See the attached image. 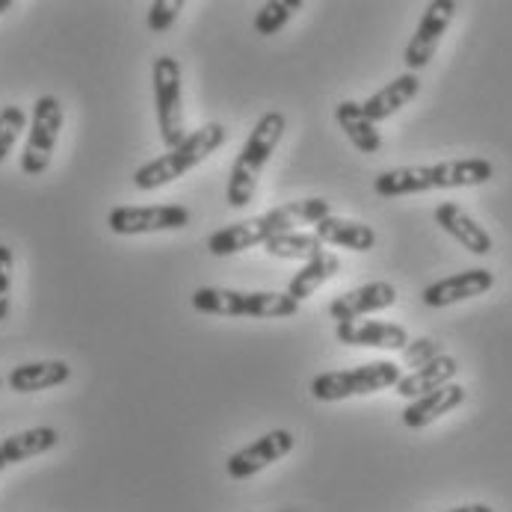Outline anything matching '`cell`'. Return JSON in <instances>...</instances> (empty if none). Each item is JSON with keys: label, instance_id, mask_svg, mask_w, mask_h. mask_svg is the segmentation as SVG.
<instances>
[{"label": "cell", "instance_id": "cell-1", "mask_svg": "<svg viewBox=\"0 0 512 512\" xmlns=\"http://www.w3.org/2000/svg\"><path fill=\"white\" fill-rule=\"evenodd\" d=\"M326 217H332V202L314 196V199H296L288 205H279L261 217H249V220L225 225L220 231H214L208 237V252L217 258H228L237 252H246L252 246H267L273 237L288 234L296 225H317Z\"/></svg>", "mask_w": 512, "mask_h": 512}, {"label": "cell", "instance_id": "cell-2", "mask_svg": "<svg viewBox=\"0 0 512 512\" xmlns=\"http://www.w3.org/2000/svg\"><path fill=\"white\" fill-rule=\"evenodd\" d=\"M495 178V166L483 157L444 160L433 166H397L385 169L373 181V193L385 199L418 196L430 190H456V187H480Z\"/></svg>", "mask_w": 512, "mask_h": 512}, {"label": "cell", "instance_id": "cell-3", "mask_svg": "<svg viewBox=\"0 0 512 512\" xmlns=\"http://www.w3.org/2000/svg\"><path fill=\"white\" fill-rule=\"evenodd\" d=\"M288 131V119L285 113L273 110V113H264L258 119V125L252 128L246 146L240 148L234 166H231V175H228V190H225V202L231 208H246L252 199H255V190H258V181H261V172L264 166L270 163L276 146L282 143Z\"/></svg>", "mask_w": 512, "mask_h": 512}, {"label": "cell", "instance_id": "cell-4", "mask_svg": "<svg viewBox=\"0 0 512 512\" xmlns=\"http://www.w3.org/2000/svg\"><path fill=\"white\" fill-rule=\"evenodd\" d=\"M225 140H228V134H225L220 122L202 125L178 148H172V151L160 154L157 160H148L146 166H140L134 172V187L143 190V193H151V190H160V187L178 181L181 175H187L190 169L205 163L214 151H220L225 146Z\"/></svg>", "mask_w": 512, "mask_h": 512}, {"label": "cell", "instance_id": "cell-5", "mask_svg": "<svg viewBox=\"0 0 512 512\" xmlns=\"http://www.w3.org/2000/svg\"><path fill=\"white\" fill-rule=\"evenodd\" d=\"M193 308L211 317H293L299 302L288 291H231V288H199L193 293Z\"/></svg>", "mask_w": 512, "mask_h": 512}, {"label": "cell", "instance_id": "cell-6", "mask_svg": "<svg viewBox=\"0 0 512 512\" xmlns=\"http://www.w3.org/2000/svg\"><path fill=\"white\" fill-rule=\"evenodd\" d=\"M403 379V367L397 362H367L350 370H326L311 379V394L320 403H338L350 397H367L385 388H394Z\"/></svg>", "mask_w": 512, "mask_h": 512}, {"label": "cell", "instance_id": "cell-7", "mask_svg": "<svg viewBox=\"0 0 512 512\" xmlns=\"http://www.w3.org/2000/svg\"><path fill=\"white\" fill-rule=\"evenodd\" d=\"M154 83V110H157V131L166 151L178 148L190 134L184 131V86H181V66L175 57L163 54L151 66Z\"/></svg>", "mask_w": 512, "mask_h": 512}, {"label": "cell", "instance_id": "cell-8", "mask_svg": "<svg viewBox=\"0 0 512 512\" xmlns=\"http://www.w3.org/2000/svg\"><path fill=\"white\" fill-rule=\"evenodd\" d=\"M63 104L57 95H39L33 104V119H30V131H27V146L21 154V172L36 178L45 175L54 157V148L63 131Z\"/></svg>", "mask_w": 512, "mask_h": 512}, {"label": "cell", "instance_id": "cell-9", "mask_svg": "<svg viewBox=\"0 0 512 512\" xmlns=\"http://www.w3.org/2000/svg\"><path fill=\"white\" fill-rule=\"evenodd\" d=\"M193 220L190 208L184 205H146V208H113L107 214V225L119 237H134V234H157V231H181Z\"/></svg>", "mask_w": 512, "mask_h": 512}, {"label": "cell", "instance_id": "cell-10", "mask_svg": "<svg viewBox=\"0 0 512 512\" xmlns=\"http://www.w3.org/2000/svg\"><path fill=\"white\" fill-rule=\"evenodd\" d=\"M456 9H459V6H456L453 0H433V3H427L421 21H418V27H415V36L409 39V45H406V51H403V63H406L409 72L415 74L430 66V60L436 57V51H439L447 27H450L453 18H456Z\"/></svg>", "mask_w": 512, "mask_h": 512}, {"label": "cell", "instance_id": "cell-11", "mask_svg": "<svg viewBox=\"0 0 512 512\" xmlns=\"http://www.w3.org/2000/svg\"><path fill=\"white\" fill-rule=\"evenodd\" d=\"M293 441L296 439H293L291 430H273V433L261 436L258 441H252L249 447L231 453L228 462H225V471H228L231 480H249L258 471L270 468L273 462L285 459L293 450Z\"/></svg>", "mask_w": 512, "mask_h": 512}, {"label": "cell", "instance_id": "cell-12", "mask_svg": "<svg viewBox=\"0 0 512 512\" xmlns=\"http://www.w3.org/2000/svg\"><path fill=\"white\" fill-rule=\"evenodd\" d=\"M335 335L347 347L388 350V353H403L409 347V332L400 323H385V320H350V323H338Z\"/></svg>", "mask_w": 512, "mask_h": 512}, {"label": "cell", "instance_id": "cell-13", "mask_svg": "<svg viewBox=\"0 0 512 512\" xmlns=\"http://www.w3.org/2000/svg\"><path fill=\"white\" fill-rule=\"evenodd\" d=\"M492 288H495V273L483 270V267H474V270H462V273H453L447 279H439V282L427 285L424 293H421V299L430 308H447V305L483 296Z\"/></svg>", "mask_w": 512, "mask_h": 512}, {"label": "cell", "instance_id": "cell-14", "mask_svg": "<svg viewBox=\"0 0 512 512\" xmlns=\"http://www.w3.org/2000/svg\"><path fill=\"white\" fill-rule=\"evenodd\" d=\"M394 302H397V288L391 282H367L356 291L335 296L329 305V317L338 323H350V320H362L367 314L385 311Z\"/></svg>", "mask_w": 512, "mask_h": 512}, {"label": "cell", "instance_id": "cell-15", "mask_svg": "<svg viewBox=\"0 0 512 512\" xmlns=\"http://www.w3.org/2000/svg\"><path fill=\"white\" fill-rule=\"evenodd\" d=\"M436 222L441 225V231H447L462 249H468L471 255H489L495 249L492 234L474 220L465 208H459L456 202H441L436 208Z\"/></svg>", "mask_w": 512, "mask_h": 512}, {"label": "cell", "instance_id": "cell-16", "mask_svg": "<svg viewBox=\"0 0 512 512\" xmlns=\"http://www.w3.org/2000/svg\"><path fill=\"white\" fill-rule=\"evenodd\" d=\"M465 397H468V391H465L459 382H447V385H441L436 391H430V394L412 400V403L403 409V424H406L409 430H424V427H430L433 421L444 418L447 412L459 409V406L465 403Z\"/></svg>", "mask_w": 512, "mask_h": 512}, {"label": "cell", "instance_id": "cell-17", "mask_svg": "<svg viewBox=\"0 0 512 512\" xmlns=\"http://www.w3.org/2000/svg\"><path fill=\"white\" fill-rule=\"evenodd\" d=\"M418 92H421V77L406 72L400 74V77H394L391 83H385V86H382L379 92H373L367 101H362V110H365V116L373 125H379V122L391 119L394 113H400L409 101H415Z\"/></svg>", "mask_w": 512, "mask_h": 512}, {"label": "cell", "instance_id": "cell-18", "mask_svg": "<svg viewBox=\"0 0 512 512\" xmlns=\"http://www.w3.org/2000/svg\"><path fill=\"white\" fill-rule=\"evenodd\" d=\"M72 379V367L63 359H45V362H27L9 370L6 385L18 394H36L45 388L66 385Z\"/></svg>", "mask_w": 512, "mask_h": 512}, {"label": "cell", "instance_id": "cell-19", "mask_svg": "<svg viewBox=\"0 0 512 512\" xmlns=\"http://www.w3.org/2000/svg\"><path fill=\"white\" fill-rule=\"evenodd\" d=\"M60 444V433L54 427H30L15 436H6L0 441V474L18 462H27L33 456H42Z\"/></svg>", "mask_w": 512, "mask_h": 512}, {"label": "cell", "instance_id": "cell-20", "mask_svg": "<svg viewBox=\"0 0 512 512\" xmlns=\"http://www.w3.org/2000/svg\"><path fill=\"white\" fill-rule=\"evenodd\" d=\"M314 234L320 237V243L326 246H341L350 252H370L376 246V231L359 220H344V217H326L323 222L314 225Z\"/></svg>", "mask_w": 512, "mask_h": 512}, {"label": "cell", "instance_id": "cell-21", "mask_svg": "<svg viewBox=\"0 0 512 512\" xmlns=\"http://www.w3.org/2000/svg\"><path fill=\"white\" fill-rule=\"evenodd\" d=\"M456 373H459V362H456L453 356H444V353H441L439 359H433L430 365L406 373V376L394 385V391H397L400 397H406V400H418V397L436 391L441 385L453 382Z\"/></svg>", "mask_w": 512, "mask_h": 512}, {"label": "cell", "instance_id": "cell-22", "mask_svg": "<svg viewBox=\"0 0 512 512\" xmlns=\"http://www.w3.org/2000/svg\"><path fill=\"white\" fill-rule=\"evenodd\" d=\"M335 119L341 125V131L347 134V140L359 148L362 154H376L382 148V134L379 125H373L365 116L359 101H341L335 107Z\"/></svg>", "mask_w": 512, "mask_h": 512}, {"label": "cell", "instance_id": "cell-23", "mask_svg": "<svg viewBox=\"0 0 512 512\" xmlns=\"http://www.w3.org/2000/svg\"><path fill=\"white\" fill-rule=\"evenodd\" d=\"M338 270H341V258L335 252H320L317 258L305 261L302 270L293 276L288 285V296H293L302 305L311 293H317L326 282H332L338 276Z\"/></svg>", "mask_w": 512, "mask_h": 512}, {"label": "cell", "instance_id": "cell-24", "mask_svg": "<svg viewBox=\"0 0 512 512\" xmlns=\"http://www.w3.org/2000/svg\"><path fill=\"white\" fill-rule=\"evenodd\" d=\"M323 249L320 237L317 234H305V231H288V234H279L267 243V255L273 258H282V261H311L317 258Z\"/></svg>", "mask_w": 512, "mask_h": 512}, {"label": "cell", "instance_id": "cell-25", "mask_svg": "<svg viewBox=\"0 0 512 512\" xmlns=\"http://www.w3.org/2000/svg\"><path fill=\"white\" fill-rule=\"evenodd\" d=\"M296 9H302V0H270V3H264V6L258 9V15H255V30H258V36H273V33H279V30L291 21V15Z\"/></svg>", "mask_w": 512, "mask_h": 512}, {"label": "cell", "instance_id": "cell-26", "mask_svg": "<svg viewBox=\"0 0 512 512\" xmlns=\"http://www.w3.org/2000/svg\"><path fill=\"white\" fill-rule=\"evenodd\" d=\"M24 131H27V113L18 104H6L0 110V163L9 157V151L15 148Z\"/></svg>", "mask_w": 512, "mask_h": 512}, {"label": "cell", "instance_id": "cell-27", "mask_svg": "<svg viewBox=\"0 0 512 512\" xmlns=\"http://www.w3.org/2000/svg\"><path fill=\"white\" fill-rule=\"evenodd\" d=\"M184 9V0H154L148 6V30L151 33H166Z\"/></svg>", "mask_w": 512, "mask_h": 512}, {"label": "cell", "instance_id": "cell-28", "mask_svg": "<svg viewBox=\"0 0 512 512\" xmlns=\"http://www.w3.org/2000/svg\"><path fill=\"white\" fill-rule=\"evenodd\" d=\"M12 270H15V255L6 243H0V323L9 317L12 308Z\"/></svg>", "mask_w": 512, "mask_h": 512}, {"label": "cell", "instance_id": "cell-29", "mask_svg": "<svg viewBox=\"0 0 512 512\" xmlns=\"http://www.w3.org/2000/svg\"><path fill=\"white\" fill-rule=\"evenodd\" d=\"M439 344L436 341H430V338H418V341H409V347L403 350V362L406 367H424L430 365L433 359H439Z\"/></svg>", "mask_w": 512, "mask_h": 512}, {"label": "cell", "instance_id": "cell-30", "mask_svg": "<svg viewBox=\"0 0 512 512\" xmlns=\"http://www.w3.org/2000/svg\"><path fill=\"white\" fill-rule=\"evenodd\" d=\"M444 512H495L489 504H468V507H456V510H444Z\"/></svg>", "mask_w": 512, "mask_h": 512}, {"label": "cell", "instance_id": "cell-31", "mask_svg": "<svg viewBox=\"0 0 512 512\" xmlns=\"http://www.w3.org/2000/svg\"><path fill=\"white\" fill-rule=\"evenodd\" d=\"M9 9H12V0H0V15L9 12Z\"/></svg>", "mask_w": 512, "mask_h": 512}, {"label": "cell", "instance_id": "cell-32", "mask_svg": "<svg viewBox=\"0 0 512 512\" xmlns=\"http://www.w3.org/2000/svg\"><path fill=\"white\" fill-rule=\"evenodd\" d=\"M0 388H3V376H0Z\"/></svg>", "mask_w": 512, "mask_h": 512}]
</instances>
